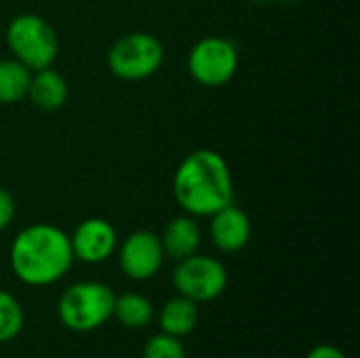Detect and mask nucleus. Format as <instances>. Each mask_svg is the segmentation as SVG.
Segmentation results:
<instances>
[{"label": "nucleus", "mask_w": 360, "mask_h": 358, "mask_svg": "<svg viewBox=\"0 0 360 358\" xmlns=\"http://www.w3.org/2000/svg\"><path fill=\"white\" fill-rule=\"evenodd\" d=\"M74 264L70 236L53 224L23 228L11 245V268L30 287H49L63 279Z\"/></svg>", "instance_id": "f03ea898"}, {"label": "nucleus", "mask_w": 360, "mask_h": 358, "mask_svg": "<svg viewBox=\"0 0 360 358\" xmlns=\"http://www.w3.org/2000/svg\"><path fill=\"white\" fill-rule=\"evenodd\" d=\"M173 287L179 295L196 304L213 302L226 291L228 272L219 260L194 253L177 262L173 272Z\"/></svg>", "instance_id": "0eeeda50"}, {"label": "nucleus", "mask_w": 360, "mask_h": 358, "mask_svg": "<svg viewBox=\"0 0 360 358\" xmlns=\"http://www.w3.org/2000/svg\"><path fill=\"white\" fill-rule=\"evenodd\" d=\"M306 358H348L338 346H333V344H319V346H314Z\"/></svg>", "instance_id": "6ab92c4d"}, {"label": "nucleus", "mask_w": 360, "mask_h": 358, "mask_svg": "<svg viewBox=\"0 0 360 358\" xmlns=\"http://www.w3.org/2000/svg\"><path fill=\"white\" fill-rule=\"evenodd\" d=\"M173 196L192 217H211L232 205L234 179L228 160L209 148L190 152L173 175Z\"/></svg>", "instance_id": "f257e3e1"}, {"label": "nucleus", "mask_w": 360, "mask_h": 358, "mask_svg": "<svg viewBox=\"0 0 360 358\" xmlns=\"http://www.w3.org/2000/svg\"><path fill=\"white\" fill-rule=\"evenodd\" d=\"M23 308L15 295L0 289V344L15 340L23 329Z\"/></svg>", "instance_id": "dca6fc26"}, {"label": "nucleus", "mask_w": 360, "mask_h": 358, "mask_svg": "<svg viewBox=\"0 0 360 358\" xmlns=\"http://www.w3.org/2000/svg\"><path fill=\"white\" fill-rule=\"evenodd\" d=\"M202 243V232L196 222V217L184 213L167 222L162 234H160V245L165 251V257L171 260H184L194 253H198Z\"/></svg>", "instance_id": "9b49d317"}, {"label": "nucleus", "mask_w": 360, "mask_h": 358, "mask_svg": "<svg viewBox=\"0 0 360 358\" xmlns=\"http://www.w3.org/2000/svg\"><path fill=\"white\" fill-rule=\"evenodd\" d=\"M141 358H186V350L179 338L160 331L148 340Z\"/></svg>", "instance_id": "f3484780"}, {"label": "nucleus", "mask_w": 360, "mask_h": 358, "mask_svg": "<svg viewBox=\"0 0 360 358\" xmlns=\"http://www.w3.org/2000/svg\"><path fill=\"white\" fill-rule=\"evenodd\" d=\"M165 61L162 42L148 32L120 36L108 51V68L120 80H146L154 76Z\"/></svg>", "instance_id": "39448f33"}, {"label": "nucleus", "mask_w": 360, "mask_h": 358, "mask_svg": "<svg viewBox=\"0 0 360 358\" xmlns=\"http://www.w3.org/2000/svg\"><path fill=\"white\" fill-rule=\"evenodd\" d=\"M6 44L17 61L32 72L51 68L59 53L55 27L40 15L21 13L6 25Z\"/></svg>", "instance_id": "20e7f679"}, {"label": "nucleus", "mask_w": 360, "mask_h": 358, "mask_svg": "<svg viewBox=\"0 0 360 358\" xmlns=\"http://www.w3.org/2000/svg\"><path fill=\"white\" fill-rule=\"evenodd\" d=\"M13 217H15V200L6 190L0 188V232L11 226Z\"/></svg>", "instance_id": "a211bd4d"}, {"label": "nucleus", "mask_w": 360, "mask_h": 358, "mask_svg": "<svg viewBox=\"0 0 360 358\" xmlns=\"http://www.w3.org/2000/svg\"><path fill=\"white\" fill-rule=\"evenodd\" d=\"M251 232L253 228L249 215L234 203L211 215L209 234L213 245L224 253L243 251L251 241Z\"/></svg>", "instance_id": "9d476101"}, {"label": "nucleus", "mask_w": 360, "mask_h": 358, "mask_svg": "<svg viewBox=\"0 0 360 358\" xmlns=\"http://www.w3.org/2000/svg\"><path fill=\"white\" fill-rule=\"evenodd\" d=\"M272 2H274V0H272ZM283 2H293V0H283Z\"/></svg>", "instance_id": "aec40b11"}, {"label": "nucleus", "mask_w": 360, "mask_h": 358, "mask_svg": "<svg viewBox=\"0 0 360 358\" xmlns=\"http://www.w3.org/2000/svg\"><path fill=\"white\" fill-rule=\"evenodd\" d=\"M112 319H116L120 325H124L129 329H141V327H148L152 323L154 306L146 295L129 291V293L114 298Z\"/></svg>", "instance_id": "4468645a"}, {"label": "nucleus", "mask_w": 360, "mask_h": 358, "mask_svg": "<svg viewBox=\"0 0 360 358\" xmlns=\"http://www.w3.org/2000/svg\"><path fill=\"white\" fill-rule=\"evenodd\" d=\"M68 95H70L68 82L57 70L44 68V70L32 72L27 97L32 99V103L36 108H40L44 112L59 110L68 101Z\"/></svg>", "instance_id": "f8f14e48"}, {"label": "nucleus", "mask_w": 360, "mask_h": 358, "mask_svg": "<svg viewBox=\"0 0 360 358\" xmlns=\"http://www.w3.org/2000/svg\"><path fill=\"white\" fill-rule=\"evenodd\" d=\"M240 63L236 44L224 36L200 38L188 53V72L190 76L209 89L228 84Z\"/></svg>", "instance_id": "423d86ee"}, {"label": "nucleus", "mask_w": 360, "mask_h": 358, "mask_svg": "<svg viewBox=\"0 0 360 358\" xmlns=\"http://www.w3.org/2000/svg\"><path fill=\"white\" fill-rule=\"evenodd\" d=\"M74 260L84 264H101L114 255L118 247L116 228L103 217H89L76 226L70 236Z\"/></svg>", "instance_id": "1a4fd4ad"}, {"label": "nucleus", "mask_w": 360, "mask_h": 358, "mask_svg": "<svg viewBox=\"0 0 360 358\" xmlns=\"http://www.w3.org/2000/svg\"><path fill=\"white\" fill-rule=\"evenodd\" d=\"M116 293L97 281H82L70 285L59 302L57 314L65 329L76 333H89L99 329L112 319Z\"/></svg>", "instance_id": "7ed1b4c3"}, {"label": "nucleus", "mask_w": 360, "mask_h": 358, "mask_svg": "<svg viewBox=\"0 0 360 358\" xmlns=\"http://www.w3.org/2000/svg\"><path fill=\"white\" fill-rule=\"evenodd\" d=\"M118 249V266L133 281H150L165 262L160 236L152 230L131 232Z\"/></svg>", "instance_id": "6e6552de"}, {"label": "nucleus", "mask_w": 360, "mask_h": 358, "mask_svg": "<svg viewBox=\"0 0 360 358\" xmlns=\"http://www.w3.org/2000/svg\"><path fill=\"white\" fill-rule=\"evenodd\" d=\"M158 323H160V329L162 333L167 335H173V338H186L190 335L194 329H196V323H198V304L184 298V295H177V298H171L160 314H158Z\"/></svg>", "instance_id": "ddd939ff"}, {"label": "nucleus", "mask_w": 360, "mask_h": 358, "mask_svg": "<svg viewBox=\"0 0 360 358\" xmlns=\"http://www.w3.org/2000/svg\"><path fill=\"white\" fill-rule=\"evenodd\" d=\"M32 80V70L25 68L21 61L13 59H0V103L11 106L27 97Z\"/></svg>", "instance_id": "2eb2a0df"}]
</instances>
